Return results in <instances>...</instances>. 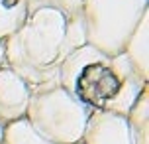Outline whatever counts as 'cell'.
<instances>
[{
	"mask_svg": "<svg viewBox=\"0 0 149 144\" xmlns=\"http://www.w3.org/2000/svg\"><path fill=\"white\" fill-rule=\"evenodd\" d=\"M65 28L67 12L55 6H37L4 40L6 65L30 85L31 91L59 85V65L69 55Z\"/></svg>",
	"mask_w": 149,
	"mask_h": 144,
	"instance_id": "1",
	"label": "cell"
},
{
	"mask_svg": "<svg viewBox=\"0 0 149 144\" xmlns=\"http://www.w3.org/2000/svg\"><path fill=\"white\" fill-rule=\"evenodd\" d=\"M59 85L90 111H106L122 89V79L108 55L84 44L59 65Z\"/></svg>",
	"mask_w": 149,
	"mask_h": 144,
	"instance_id": "2",
	"label": "cell"
},
{
	"mask_svg": "<svg viewBox=\"0 0 149 144\" xmlns=\"http://www.w3.org/2000/svg\"><path fill=\"white\" fill-rule=\"evenodd\" d=\"M79 14L86 44L112 57L124 52L135 26L149 14V0H82Z\"/></svg>",
	"mask_w": 149,
	"mask_h": 144,
	"instance_id": "3",
	"label": "cell"
},
{
	"mask_svg": "<svg viewBox=\"0 0 149 144\" xmlns=\"http://www.w3.org/2000/svg\"><path fill=\"white\" fill-rule=\"evenodd\" d=\"M90 113L61 85H53L31 91L26 119L51 144H74L81 142Z\"/></svg>",
	"mask_w": 149,
	"mask_h": 144,
	"instance_id": "4",
	"label": "cell"
},
{
	"mask_svg": "<svg viewBox=\"0 0 149 144\" xmlns=\"http://www.w3.org/2000/svg\"><path fill=\"white\" fill-rule=\"evenodd\" d=\"M81 140L84 144H135L127 116L112 111H92Z\"/></svg>",
	"mask_w": 149,
	"mask_h": 144,
	"instance_id": "5",
	"label": "cell"
},
{
	"mask_svg": "<svg viewBox=\"0 0 149 144\" xmlns=\"http://www.w3.org/2000/svg\"><path fill=\"white\" fill-rule=\"evenodd\" d=\"M30 97V85L8 65H2L0 67V122H12L16 119L26 116Z\"/></svg>",
	"mask_w": 149,
	"mask_h": 144,
	"instance_id": "6",
	"label": "cell"
},
{
	"mask_svg": "<svg viewBox=\"0 0 149 144\" xmlns=\"http://www.w3.org/2000/svg\"><path fill=\"white\" fill-rule=\"evenodd\" d=\"M124 55L134 65L137 75L147 81L149 77V14L143 16L141 22L135 26L132 36L127 38L126 47H124Z\"/></svg>",
	"mask_w": 149,
	"mask_h": 144,
	"instance_id": "7",
	"label": "cell"
},
{
	"mask_svg": "<svg viewBox=\"0 0 149 144\" xmlns=\"http://www.w3.org/2000/svg\"><path fill=\"white\" fill-rule=\"evenodd\" d=\"M30 14L28 0H0V40L12 36Z\"/></svg>",
	"mask_w": 149,
	"mask_h": 144,
	"instance_id": "8",
	"label": "cell"
},
{
	"mask_svg": "<svg viewBox=\"0 0 149 144\" xmlns=\"http://www.w3.org/2000/svg\"><path fill=\"white\" fill-rule=\"evenodd\" d=\"M2 142L4 144H51L31 126V122L26 116L16 119L12 122H6Z\"/></svg>",
	"mask_w": 149,
	"mask_h": 144,
	"instance_id": "9",
	"label": "cell"
},
{
	"mask_svg": "<svg viewBox=\"0 0 149 144\" xmlns=\"http://www.w3.org/2000/svg\"><path fill=\"white\" fill-rule=\"evenodd\" d=\"M127 122L134 132L135 144H147V130H149V93L147 89L139 95L135 105L127 113Z\"/></svg>",
	"mask_w": 149,
	"mask_h": 144,
	"instance_id": "10",
	"label": "cell"
},
{
	"mask_svg": "<svg viewBox=\"0 0 149 144\" xmlns=\"http://www.w3.org/2000/svg\"><path fill=\"white\" fill-rule=\"evenodd\" d=\"M86 44V32H84V24L79 14V10H74L67 14V28H65V46L67 52H74L77 47Z\"/></svg>",
	"mask_w": 149,
	"mask_h": 144,
	"instance_id": "11",
	"label": "cell"
},
{
	"mask_svg": "<svg viewBox=\"0 0 149 144\" xmlns=\"http://www.w3.org/2000/svg\"><path fill=\"white\" fill-rule=\"evenodd\" d=\"M81 2L82 0H28V6H30V10H33L37 6H55L63 12L71 14L74 10H79Z\"/></svg>",
	"mask_w": 149,
	"mask_h": 144,
	"instance_id": "12",
	"label": "cell"
},
{
	"mask_svg": "<svg viewBox=\"0 0 149 144\" xmlns=\"http://www.w3.org/2000/svg\"><path fill=\"white\" fill-rule=\"evenodd\" d=\"M6 65V49H4V40H0V67Z\"/></svg>",
	"mask_w": 149,
	"mask_h": 144,
	"instance_id": "13",
	"label": "cell"
},
{
	"mask_svg": "<svg viewBox=\"0 0 149 144\" xmlns=\"http://www.w3.org/2000/svg\"><path fill=\"white\" fill-rule=\"evenodd\" d=\"M2 134H4V122H0V144H2Z\"/></svg>",
	"mask_w": 149,
	"mask_h": 144,
	"instance_id": "14",
	"label": "cell"
},
{
	"mask_svg": "<svg viewBox=\"0 0 149 144\" xmlns=\"http://www.w3.org/2000/svg\"><path fill=\"white\" fill-rule=\"evenodd\" d=\"M74 144H81V142H74Z\"/></svg>",
	"mask_w": 149,
	"mask_h": 144,
	"instance_id": "15",
	"label": "cell"
}]
</instances>
